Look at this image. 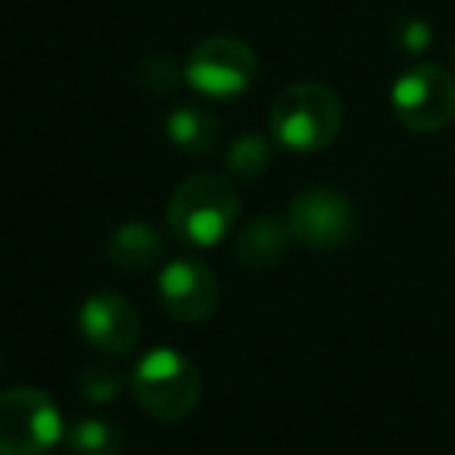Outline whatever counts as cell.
I'll return each instance as SVG.
<instances>
[{"mask_svg": "<svg viewBox=\"0 0 455 455\" xmlns=\"http://www.w3.org/2000/svg\"><path fill=\"white\" fill-rule=\"evenodd\" d=\"M275 163V147L262 134H241L228 144L225 153V169L231 178H241V181H256L262 178Z\"/></svg>", "mask_w": 455, "mask_h": 455, "instance_id": "4fadbf2b", "label": "cell"}, {"mask_svg": "<svg viewBox=\"0 0 455 455\" xmlns=\"http://www.w3.org/2000/svg\"><path fill=\"white\" fill-rule=\"evenodd\" d=\"M163 256V235L150 221H125L109 235L107 259L119 272H147Z\"/></svg>", "mask_w": 455, "mask_h": 455, "instance_id": "8fae6325", "label": "cell"}, {"mask_svg": "<svg viewBox=\"0 0 455 455\" xmlns=\"http://www.w3.org/2000/svg\"><path fill=\"white\" fill-rule=\"evenodd\" d=\"M390 107L409 132H443L455 119V76L440 63L411 66L393 82Z\"/></svg>", "mask_w": 455, "mask_h": 455, "instance_id": "5b68a950", "label": "cell"}, {"mask_svg": "<svg viewBox=\"0 0 455 455\" xmlns=\"http://www.w3.org/2000/svg\"><path fill=\"white\" fill-rule=\"evenodd\" d=\"M78 331L107 355L132 353L140 337V315L128 297L116 291L91 293L78 309Z\"/></svg>", "mask_w": 455, "mask_h": 455, "instance_id": "9c48e42d", "label": "cell"}, {"mask_svg": "<svg viewBox=\"0 0 455 455\" xmlns=\"http://www.w3.org/2000/svg\"><path fill=\"white\" fill-rule=\"evenodd\" d=\"M144 82L153 94H165L178 84V66L169 57H150L144 63Z\"/></svg>", "mask_w": 455, "mask_h": 455, "instance_id": "e0dca14e", "label": "cell"}, {"mask_svg": "<svg viewBox=\"0 0 455 455\" xmlns=\"http://www.w3.org/2000/svg\"><path fill=\"white\" fill-rule=\"evenodd\" d=\"M119 387H122L119 374L109 371V368H103V365H91L88 371H82V378H78V393L94 405L113 403Z\"/></svg>", "mask_w": 455, "mask_h": 455, "instance_id": "2e32d148", "label": "cell"}, {"mask_svg": "<svg viewBox=\"0 0 455 455\" xmlns=\"http://www.w3.org/2000/svg\"><path fill=\"white\" fill-rule=\"evenodd\" d=\"M132 390L140 409L159 421H181L200 403V371L181 349L156 347L132 371Z\"/></svg>", "mask_w": 455, "mask_h": 455, "instance_id": "3957f363", "label": "cell"}, {"mask_svg": "<svg viewBox=\"0 0 455 455\" xmlns=\"http://www.w3.org/2000/svg\"><path fill=\"white\" fill-rule=\"evenodd\" d=\"M343 125V107L337 94L322 82L287 84L268 109L272 138L284 150L318 153L334 144Z\"/></svg>", "mask_w": 455, "mask_h": 455, "instance_id": "7a4b0ae2", "label": "cell"}, {"mask_svg": "<svg viewBox=\"0 0 455 455\" xmlns=\"http://www.w3.org/2000/svg\"><path fill=\"white\" fill-rule=\"evenodd\" d=\"M293 241L309 250H337L355 231V206L349 196L331 188H312L293 196L287 209Z\"/></svg>", "mask_w": 455, "mask_h": 455, "instance_id": "52a82bcc", "label": "cell"}, {"mask_svg": "<svg viewBox=\"0 0 455 455\" xmlns=\"http://www.w3.org/2000/svg\"><path fill=\"white\" fill-rule=\"evenodd\" d=\"M165 138L184 156H206L219 140V122L203 103H178L165 116Z\"/></svg>", "mask_w": 455, "mask_h": 455, "instance_id": "7c38bea8", "label": "cell"}, {"mask_svg": "<svg viewBox=\"0 0 455 455\" xmlns=\"http://www.w3.org/2000/svg\"><path fill=\"white\" fill-rule=\"evenodd\" d=\"M259 78V60L253 47L231 35H209L190 51L184 63V82L209 100H237Z\"/></svg>", "mask_w": 455, "mask_h": 455, "instance_id": "277c9868", "label": "cell"}, {"mask_svg": "<svg viewBox=\"0 0 455 455\" xmlns=\"http://www.w3.org/2000/svg\"><path fill=\"white\" fill-rule=\"evenodd\" d=\"M241 215V196L235 184L219 175H190L169 196L165 221L172 235L194 250L221 243Z\"/></svg>", "mask_w": 455, "mask_h": 455, "instance_id": "6da1fadb", "label": "cell"}, {"mask_svg": "<svg viewBox=\"0 0 455 455\" xmlns=\"http://www.w3.org/2000/svg\"><path fill=\"white\" fill-rule=\"evenodd\" d=\"M393 44L405 53V57H421L430 44H434V28L421 16H403L393 26Z\"/></svg>", "mask_w": 455, "mask_h": 455, "instance_id": "9a60e30c", "label": "cell"}, {"mask_svg": "<svg viewBox=\"0 0 455 455\" xmlns=\"http://www.w3.org/2000/svg\"><path fill=\"white\" fill-rule=\"evenodd\" d=\"M452 66H455V47H452Z\"/></svg>", "mask_w": 455, "mask_h": 455, "instance_id": "ac0fdd59", "label": "cell"}, {"mask_svg": "<svg viewBox=\"0 0 455 455\" xmlns=\"http://www.w3.org/2000/svg\"><path fill=\"white\" fill-rule=\"evenodd\" d=\"M63 440V415L44 390L0 393V455H44Z\"/></svg>", "mask_w": 455, "mask_h": 455, "instance_id": "8992f818", "label": "cell"}, {"mask_svg": "<svg viewBox=\"0 0 455 455\" xmlns=\"http://www.w3.org/2000/svg\"><path fill=\"white\" fill-rule=\"evenodd\" d=\"M293 247V231L287 219H275V215H262L253 219L237 231L235 237V256L241 266L250 268H272L287 259Z\"/></svg>", "mask_w": 455, "mask_h": 455, "instance_id": "30bf717a", "label": "cell"}, {"mask_svg": "<svg viewBox=\"0 0 455 455\" xmlns=\"http://www.w3.org/2000/svg\"><path fill=\"white\" fill-rule=\"evenodd\" d=\"M69 449L76 455H119L122 434L113 421L103 418H82L69 427Z\"/></svg>", "mask_w": 455, "mask_h": 455, "instance_id": "5bb4252c", "label": "cell"}, {"mask_svg": "<svg viewBox=\"0 0 455 455\" xmlns=\"http://www.w3.org/2000/svg\"><path fill=\"white\" fill-rule=\"evenodd\" d=\"M156 291L165 315L181 324L203 322L206 315H212L215 303H219V281H215L212 268L190 256L172 259L163 268Z\"/></svg>", "mask_w": 455, "mask_h": 455, "instance_id": "ba28073f", "label": "cell"}]
</instances>
